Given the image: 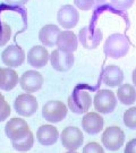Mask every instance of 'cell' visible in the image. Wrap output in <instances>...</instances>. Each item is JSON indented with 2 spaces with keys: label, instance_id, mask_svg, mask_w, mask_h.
Here are the masks:
<instances>
[{
  "label": "cell",
  "instance_id": "obj_1",
  "mask_svg": "<svg viewBox=\"0 0 136 153\" xmlns=\"http://www.w3.org/2000/svg\"><path fill=\"white\" fill-rule=\"evenodd\" d=\"M129 41L124 34L114 33L109 35L103 45V52L107 57L119 59L125 57L129 51Z\"/></svg>",
  "mask_w": 136,
  "mask_h": 153
},
{
  "label": "cell",
  "instance_id": "obj_2",
  "mask_svg": "<svg viewBox=\"0 0 136 153\" xmlns=\"http://www.w3.org/2000/svg\"><path fill=\"white\" fill-rule=\"evenodd\" d=\"M93 104L95 110L100 114H111L117 107V98L110 90H100L94 95Z\"/></svg>",
  "mask_w": 136,
  "mask_h": 153
},
{
  "label": "cell",
  "instance_id": "obj_3",
  "mask_svg": "<svg viewBox=\"0 0 136 153\" xmlns=\"http://www.w3.org/2000/svg\"><path fill=\"white\" fill-rule=\"evenodd\" d=\"M101 141L107 150L117 151L124 145L125 133L118 126H110L108 128H106V131H103Z\"/></svg>",
  "mask_w": 136,
  "mask_h": 153
},
{
  "label": "cell",
  "instance_id": "obj_4",
  "mask_svg": "<svg viewBox=\"0 0 136 153\" xmlns=\"http://www.w3.org/2000/svg\"><path fill=\"white\" fill-rule=\"evenodd\" d=\"M67 107L64 102L51 100L48 101L42 108V117L49 123H59L67 116Z\"/></svg>",
  "mask_w": 136,
  "mask_h": 153
},
{
  "label": "cell",
  "instance_id": "obj_5",
  "mask_svg": "<svg viewBox=\"0 0 136 153\" xmlns=\"http://www.w3.org/2000/svg\"><path fill=\"white\" fill-rule=\"evenodd\" d=\"M92 103L90 93L83 90H76L68 98V108L76 115L86 114Z\"/></svg>",
  "mask_w": 136,
  "mask_h": 153
},
{
  "label": "cell",
  "instance_id": "obj_6",
  "mask_svg": "<svg viewBox=\"0 0 136 153\" xmlns=\"http://www.w3.org/2000/svg\"><path fill=\"white\" fill-rule=\"evenodd\" d=\"M39 103L36 98H34L30 93L19 94L14 102V109L22 117H31L36 112Z\"/></svg>",
  "mask_w": 136,
  "mask_h": 153
},
{
  "label": "cell",
  "instance_id": "obj_7",
  "mask_svg": "<svg viewBox=\"0 0 136 153\" xmlns=\"http://www.w3.org/2000/svg\"><path fill=\"white\" fill-rule=\"evenodd\" d=\"M103 39V33L98 27L85 26L78 33V41L85 49L92 50L98 48Z\"/></svg>",
  "mask_w": 136,
  "mask_h": 153
},
{
  "label": "cell",
  "instance_id": "obj_8",
  "mask_svg": "<svg viewBox=\"0 0 136 153\" xmlns=\"http://www.w3.org/2000/svg\"><path fill=\"white\" fill-rule=\"evenodd\" d=\"M60 140H61L64 148H66L68 151H76L77 149L82 146L84 137L80 128L74 127V126H68L61 131Z\"/></svg>",
  "mask_w": 136,
  "mask_h": 153
},
{
  "label": "cell",
  "instance_id": "obj_9",
  "mask_svg": "<svg viewBox=\"0 0 136 153\" xmlns=\"http://www.w3.org/2000/svg\"><path fill=\"white\" fill-rule=\"evenodd\" d=\"M74 55L73 52H65L60 49H56L50 55V62L54 71H67L74 66Z\"/></svg>",
  "mask_w": 136,
  "mask_h": 153
},
{
  "label": "cell",
  "instance_id": "obj_10",
  "mask_svg": "<svg viewBox=\"0 0 136 153\" xmlns=\"http://www.w3.org/2000/svg\"><path fill=\"white\" fill-rule=\"evenodd\" d=\"M30 127L22 118H11L5 126V133L11 141H17L25 137L30 133Z\"/></svg>",
  "mask_w": 136,
  "mask_h": 153
},
{
  "label": "cell",
  "instance_id": "obj_11",
  "mask_svg": "<svg viewBox=\"0 0 136 153\" xmlns=\"http://www.w3.org/2000/svg\"><path fill=\"white\" fill-rule=\"evenodd\" d=\"M19 85L26 93L38 92L43 85V76L36 71H27L19 78Z\"/></svg>",
  "mask_w": 136,
  "mask_h": 153
},
{
  "label": "cell",
  "instance_id": "obj_12",
  "mask_svg": "<svg viewBox=\"0 0 136 153\" xmlns=\"http://www.w3.org/2000/svg\"><path fill=\"white\" fill-rule=\"evenodd\" d=\"M57 19L60 26H62L66 30H71L75 27L80 21V14L75 7L71 5H65L60 7V9L57 13Z\"/></svg>",
  "mask_w": 136,
  "mask_h": 153
},
{
  "label": "cell",
  "instance_id": "obj_13",
  "mask_svg": "<svg viewBox=\"0 0 136 153\" xmlns=\"http://www.w3.org/2000/svg\"><path fill=\"white\" fill-rule=\"evenodd\" d=\"M1 60L6 66L14 68L19 67L25 61V53L22 48L16 44H10L1 53Z\"/></svg>",
  "mask_w": 136,
  "mask_h": 153
},
{
  "label": "cell",
  "instance_id": "obj_14",
  "mask_svg": "<svg viewBox=\"0 0 136 153\" xmlns=\"http://www.w3.org/2000/svg\"><path fill=\"white\" fill-rule=\"evenodd\" d=\"M103 118L97 112H87L82 118V127L90 135H97L103 129Z\"/></svg>",
  "mask_w": 136,
  "mask_h": 153
},
{
  "label": "cell",
  "instance_id": "obj_15",
  "mask_svg": "<svg viewBox=\"0 0 136 153\" xmlns=\"http://www.w3.org/2000/svg\"><path fill=\"white\" fill-rule=\"evenodd\" d=\"M49 52L43 45H34L27 52V62L34 68H42L48 64Z\"/></svg>",
  "mask_w": 136,
  "mask_h": 153
},
{
  "label": "cell",
  "instance_id": "obj_16",
  "mask_svg": "<svg viewBox=\"0 0 136 153\" xmlns=\"http://www.w3.org/2000/svg\"><path fill=\"white\" fill-rule=\"evenodd\" d=\"M36 138L41 145L50 146L54 145L59 138V131L52 125H42L36 131Z\"/></svg>",
  "mask_w": 136,
  "mask_h": 153
},
{
  "label": "cell",
  "instance_id": "obj_17",
  "mask_svg": "<svg viewBox=\"0 0 136 153\" xmlns=\"http://www.w3.org/2000/svg\"><path fill=\"white\" fill-rule=\"evenodd\" d=\"M56 45L58 47V49L65 52H74L76 51L77 45H78V39L74 34V32H71L69 30L66 31H61L60 34L58 35Z\"/></svg>",
  "mask_w": 136,
  "mask_h": 153
},
{
  "label": "cell",
  "instance_id": "obj_18",
  "mask_svg": "<svg viewBox=\"0 0 136 153\" xmlns=\"http://www.w3.org/2000/svg\"><path fill=\"white\" fill-rule=\"evenodd\" d=\"M102 81L106 85H108L109 88L120 86L123 81H124V73L121 71V68L118 66H107L103 71Z\"/></svg>",
  "mask_w": 136,
  "mask_h": 153
},
{
  "label": "cell",
  "instance_id": "obj_19",
  "mask_svg": "<svg viewBox=\"0 0 136 153\" xmlns=\"http://www.w3.org/2000/svg\"><path fill=\"white\" fill-rule=\"evenodd\" d=\"M60 32L61 31H60V28L57 25L47 24L40 30L39 40L41 41V43L43 45L52 48V47L56 45V42H57V39H58V35L60 34Z\"/></svg>",
  "mask_w": 136,
  "mask_h": 153
},
{
  "label": "cell",
  "instance_id": "obj_20",
  "mask_svg": "<svg viewBox=\"0 0 136 153\" xmlns=\"http://www.w3.org/2000/svg\"><path fill=\"white\" fill-rule=\"evenodd\" d=\"M117 98L123 104L131 105L136 101V88L131 84H121L117 91Z\"/></svg>",
  "mask_w": 136,
  "mask_h": 153
},
{
  "label": "cell",
  "instance_id": "obj_21",
  "mask_svg": "<svg viewBox=\"0 0 136 153\" xmlns=\"http://www.w3.org/2000/svg\"><path fill=\"white\" fill-rule=\"evenodd\" d=\"M34 144V136H33L32 131H30L25 137H23L21 140L17 141H11V145L18 152H26L28 150H31Z\"/></svg>",
  "mask_w": 136,
  "mask_h": 153
},
{
  "label": "cell",
  "instance_id": "obj_22",
  "mask_svg": "<svg viewBox=\"0 0 136 153\" xmlns=\"http://www.w3.org/2000/svg\"><path fill=\"white\" fill-rule=\"evenodd\" d=\"M5 69L6 77L1 90L2 91H11L18 84V75H17V73L14 69H11L10 67L9 68H5Z\"/></svg>",
  "mask_w": 136,
  "mask_h": 153
},
{
  "label": "cell",
  "instance_id": "obj_23",
  "mask_svg": "<svg viewBox=\"0 0 136 153\" xmlns=\"http://www.w3.org/2000/svg\"><path fill=\"white\" fill-rule=\"evenodd\" d=\"M124 124L129 129H136V107L127 109L124 114Z\"/></svg>",
  "mask_w": 136,
  "mask_h": 153
},
{
  "label": "cell",
  "instance_id": "obj_24",
  "mask_svg": "<svg viewBox=\"0 0 136 153\" xmlns=\"http://www.w3.org/2000/svg\"><path fill=\"white\" fill-rule=\"evenodd\" d=\"M11 38V28L7 23H0V47L8 43Z\"/></svg>",
  "mask_w": 136,
  "mask_h": 153
},
{
  "label": "cell",
  "instance_id": "obj_25",
  "mask_svg": "<svg viewBox=\"0 0 136 153\" xmlns=\"http://www.w3.org/2000/svg\"><path fill=\"white\" fill-rule=\"evenodd\" d=\"M111 6L119 10H127L134 5L135 0H110Z\"/></svg>",
  "mask_w": 136,
  "mask_h": 153
},
{
  "label": "cell",
  "instance_id": "obj_26",
  "mask_svg": "<svg viewBox=\"0 0 136 153\" xmlns=\"http://www.w3.org/2000/svg\"><path fill=\"white\" fill-rule=\"evenodd\" d=\"M74 4L81 10H91L95 6V0H74Z\"/></svg>",
  "mask_w": 136,
  "mask_h": 153
},
{
  "label": "cell",
  "instance_id": "obj_27",
  "mask_svg": "<svg viewBox=\"0 0 136 153\" xmlns=\"http://www.w3.org/2000/svg\"><path fill=\"white\" fill-rule=\"evenodd\" d=\"M83 153H104V150L99 143L90 142L83 148Z\"/></svg>",
  "mask_w": 136,
  "mask_h": 153
},
{
  "label": "cell",
  "instance_id": "obj_28",
  "mask_svg": "<svg viewBox=\"0 0 136 153\" xmlns=\"http://www.w3.org/2000/svg\"><path fill=\"white\" fill-rule=\"evenodd\" d=\"M11 112V109L9 107V104L6 102L2 107H0V121H5Z\"/></svg>",
  "mask_w": 136,
  "mask_h": 153
},
{
  "label": "cell",
  "instance_id": "obj_29",
  "mask_svg": "<svg viewBox=\"0 0 136 153\" xmlns=\"http://www.w3.org/2000/svg\"><path fill=\"white\" fill-rule=\"evenodd\" d=\"M124 153H136V138H133L127 143Z\"/></svg>",
  "mask_w": 136,
  "mask_h": 153
},
{
  "label": "cell",
  "instance_id": "obj_30",
  "mask_svg": "<svg viewBox=\"0 0 136 153\" xmlns=\"http://www.w3.org/2000/svg\"><path fill=\"white\" fill-rule=\"evenodd\" d=\"M30 0H6V2L9 6H14V7H21V6L26 5Z\"/></svg>",
  "mask_w": 136,
  "mask_h": 153
},
{
  "label": "cell",
  "instance_id": "obj_31",
  "mask_svg": "<svg viewBox=\"0 0 136 153\" xmlns=\"http://www.w3.org/2000/svg\"><path fill=\"white\" fill-rule=\"evenodd\" d=\"M5 77H6V69L5 68H1V67H0V90H1L2 85H4Z\"/></svg>",
  "mask_w": 136,
  "mask_h": 153
},
{
  "label": "cell",
  "instance_id": "obj_32",
  "mask_svg": "<svg viewBox=\"0 0 136 153\" xmlns=\"http://www.w3.org/2000/svg\"><path fill=\"white\" fill-rule=\"evenodd\" d=\"M107 2V0H95V6L97 7H100V6L104 5Z\"/></svg>",
  "mask_w": 136,
  "mask_h": 153
},
{
  "label": "cell",
  "instance_id": "obj_33",
  "mask_svg": "<svg viewBox=\"0 0 136 153\" xmlns=\"http://www.w3.org/2000/svg\"><path fill=\"white\" fill-rule=\"evenodd\" d=\"M6 103V100H5V98H4V95L0 93V107H2L4 104Z\"/></svg>",
  "mask_w": 136,
  "mask_h": 153
},
{
  "label": "cell",
  "instance_id": "obj_34",
  "mask_svg": "<svg viewBox=\"0 0 136 153\" xmlns=\"http://www.w3.org/2000/svg\"><path fill=\"white\" fill-rule=\"evenodd\" d=\"M133 83H134V85L136 86V68L133 71Z\"/></svg>",
  "mask_w": 136,
  "mask_h": 153
},
{
  "label": "cell",
  "instance_id": "obj_35",
  "mask_svg": "<svg viewBox=\"0 0 136 153\" xmlns=\"http://www.w3.org/2000/svg\"><path fill=\"white\" fill-rule=\"evenodd\" d=\"M66 153H77L76 151H68V152H66Z\"/></svg>",
  "mask_w": 136,
  "mask_h": 153
}]
</instances>
